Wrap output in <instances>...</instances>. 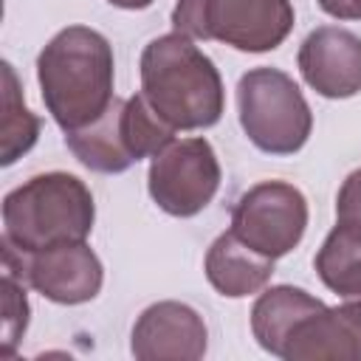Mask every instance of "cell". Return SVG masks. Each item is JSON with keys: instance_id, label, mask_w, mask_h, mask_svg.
<instances>
[{"instance_id": "cell-1", "label": "cell", "mask_w": 361, "mask_h": 361, "mask_svg": "<svg viewBox=\"0 0 361 361\" xmlns=\"http://www.w3.org/2000/svg\"><path fill=\"white\" fill-rule=\"evenodd\" d=\"M113 45L90 25L56 31L37 56L39 93L62 133L87 127L113 104Z\"/></svg>"}, {"instance_id": "cell-2", "label": "cell", "mask_w": 361, "mask_h": 361, "mask_svg": "<svg viewBox=\"0 0 361 361\" xmlns=\"http://www.w3.org/2000/svg\"><path fill=\"white\" fill-rule=\"evenodd\" d=\"M141 96L172 130H206L223 118L226 90L214 62L180 31L149 39L141 51Z\"/></svg>"}, {"instance_id": "cell-3", "label": "cell", "mask_w": 361, "mask_h": 361, "mask_svg": "<svg viewBox=\"0 0 361 361\" xmlns=\"http://www.w3.org/2000/svg\"><path fill=\"white\" fill-rule=\"evenodd\" d=\"M96 203L87 183L71 172H42L3 197V237L6 254H37L62 243H82L90 237Z\"/></svg>"}, {"instance_id": "cell-4", "label": "cell", "mask_w": 361, "mask_h": 361, "mask_svg": "<svg viewBox=\"0 0 361 361\" xmlns=\"http://www.w3.org/2000/svg\"><path fill=\"white\" fill-rule=\"evenodd\" d=\"M178 130H172L141 93L130 99H113V104L87 127L65 133V144L73 158L90 172L118 175L141 158L161 152Z\"/></svg>"}, {"instance_id": "cell-5", "label": "cell", "mask_w": 361, "mask_h": 361, "mask_svg": "<svg viewBox=\"0 0 361 361\" xmlns=\"http://www.w3.org/2000/svg\"><path fill=\"white\" fill-rule=\"evenodd\" d=\"M237 116L248 141L268 155H293L313 133V113L305 93L285 71L268 65L240 76Z\"/></svg>"}, {"instance_id": "cell-6", "label": "cell", "mask_w": 361, "mask_h": 361, "mask_svg": "<svg viewBox=\"0 0 361 361\" xmlns=\"http://www.w3.org/2000/svg\"><path fill=\"white\" fill-rule=\"evenodd\" d=\"M169 20L192 39L265 54L288 39L296 14L290 0H175Z\"/></svg>"}, {"instance_id": "cell-7", "label": "cell", "mask_w": 361, "mask_h": 361, "mask_svg": "<svg viewBox=\"0 0 361 361\" xmlns=\"http://www.w3.org/2000/svg\"><path fill=\"white\" fill-rule=\"evenodd\" d=\"M220 178L223 169L217 152L203 135L172 138L152 155L147 189L161 212L172 217H195L214 200Z\"/></svg>"}, {"instance_id": "cell-8", "label": "cell", "mask_w": 361, "mask_h": 361, "mask_svg": "<svg viewBox=\"0 0 361 361\" xmlns=\"http://www.w3.org/2000/svg\"><path fill=\"white\" fill-rule=\"evenodd\" d=\"M307 228V200L288 180L248 186L231 209V231L257 254L279 259L290 254Z\"/></svg>"}, {"instance_id": "cell-9", "label": "cell", "mask_w": 361, "mask_h": 361, "mask_svg": "<svg viewBox=\"0 0 361 361\" xmlns=\"http://www.w3.org/2000/svg\"><path fill=\"white\" fill-rule=\"evenodd\" d=\"M3 271L56 305H85L96 299L104 285V265L87 240L62 243L25 257L3 251Z\"/></svg>"}, {"instance_id": "cell-10", "label": "cell", "mask_w": 361, "mask_h": 361, "mask_svg": "<svg viewBox=\"0 0 361 361\" xmlns=\"http://www.w3.org/2000/svg\"><path fill=\"white\" fill-rule=\"evenodd\" d=\"M209 330L203 316L175 299L141 310L130 333V353L138 361H197L206 355Z\"/></svg>"}, {"instance_id": "cell-11", "label": "cell", "mask_w": 361, "mask_h": 361, "mask_svg": "<svg viewBox=\"0 0 361 361\" xmlns=\"http://www.w3.org/2000/svg\"><path fill=\"white\" fill-rule=\"evenodd\" d=\"M296 65L307 87L324 99H350L361 93V37L350 28H313L299 45Z\"/></svg>"}, {"instance_id": "cell-12", "label": "cell", "mask_w": 361, "mask_h": 361, "mask_svg": "<svg viewBox=\"0 0 361 361\" xmlns=\"http://www.w3.org/2000/svg\"><path fill=\"white\" fill-rule=\"evenodd\" d=\"M279 358L285 361H361V330L336 305H319L293 322Z\"/></svg>"}, {"instance_id": "cell-13", "label": "cell", "mask_w": 361, "mask_h": 361, "mask_svg": "<svg viewBox=\"0 0 361 361\" xmlns=\"http://www.w3.org/2000/svg\"><path fill=\"white\" fill-rule=\"evenodd\" d=\"M203 271L209 285L226 299H245L259 293L274 276V259L248 248L231 228L217 234L206 251Z\"/></svg>"}, {"instance_id": "cell-14", "label": "cell", "mask_w": 361, "mask_h": 361, "mask_svg": "<svg viewBox=\"0 0 361 361\" xmlns=\"http://www.w3.org/2000/svg\"><path fill=\"white\" fill-rule=\"evenodd\" d=\"M319 305H322V299H316L305 288H293V285H274L268 290L262 288V293L257 296V302L251 307V333H254L257 344L265 353L279 358L282 341H285L288 330L293 327V322Z\"/></svg>"}, {"instance_id": "cell-15", "label": "cell", "mask_w": 361, "mask_h": 361, "mask_svg": "<svg viewBox=\"0 0 361 361\" xmlns=\"http://www.w3.org/2000/svg\"><path fill=\"white\" fill-rule=\"evenodd\" d=\"M316 274L338 299L361 296V231L336 223L313 257Z\"/></svg>"}, {"instance_id": "cell-16", "label": "cell", "mask_w": 361, "mask_h": 361, "mask_svg": "<svg viewBox=\"0 0 361 361\" xmlns=\"http://www.w3.org/2000/svg\"><path fill=\"white\" fill-rule=\"evenodd\" d=\"M39 138V118L25 107L11 62H3V116H0V164L11 166Z\"/></svg>"}, {"instance_id": "cell-17", "label": "cell", "mask_w": 361, "mask_h": 361, "mask_svg": "<svg viewBox=\"0 0 361 361\" xmlns=\"http://www.w3.org/2000/svg\"><path fill=\"white\" fill-rule=\"evenodd\" d=\"M0 293H3V355L11 358L25 327H28V296H25V282L17 279L14 274L3 271L0 279Z\"/></svg>"}, {"instance_id": "cell-18", "label": "cell", "mask_w": 361, "mask_h": 361, "mask_svg": "<svg viewBox=\"0 0 361 361\" xmlns=\"http://www.w3.org/2000/svg\"><path fill=\"white\" fill-rule=\"evenodd\" d=\"M336 223L361 231V166L341 180V189L336 195Z\"/></svg>"}, {"instance_id": "cell-19", "label": "cell", "mask_w": 361, "mask_h": 361, "mask_svg": "<svg viewBox=\"0 0 361 361\" xmlns=\"http://www.w3.org/2000/svg\"><path fill=\"white\" fill-rule=\"evenodd\" d=\"M319 8L336 20H361V0H316Z\"/></svg>"}, {"instance_id": "cell-20", "label": "cell", "mask_w": 361, "mask_h": 361, "mask_svg": "<svg viewBox=\"0 0 361 361\" xmlns=\"http://www.w3.org/2000/svg\"><path fill=\"white\" fill-rule=\"evenodd\" d=\"M338 307L344 310V316L361 330V296H350V299H341Z\"/></svg>"}, {"instance_id": "cell-21", "label": "cell", "mask_w": 361, "mask_h": 361, "mask_svg": "<svg viewBox=\"0 0 361 361\" xmlns=\"http://www.w3.org/2000/svg\"><path fill=\"white\" fill-rule=\"evenodd\" d=\"M107 3L116 8H124V11H141V8H149L155 0H107Z\"/></svg>"}]
</instances>
